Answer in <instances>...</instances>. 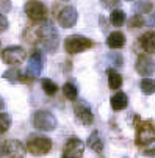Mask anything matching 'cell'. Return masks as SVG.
<instances>
[{"instance_id":"4dcf8cb0","label":"cell","mask_w":155,"mask_h":158,"mask_svg":"<svg viewBox=\"0 0 155 158\" xmlns=\"http://www.w3.org/2000/svg\"><path fill=\"white\" fill-rule=\"evenodd\" d=\"M143 155H144V156H150V158H155V146H153L152 149H147V150H144V152H143Z\"/></svg>"},{"instance_id":"d4e9b609","label":"cell","mask_w":155,"mask_h":158,"mask_svg":"<svg viewBox=\"0 0 155 158\" xmlns=\"http://www.w3.org/2000/svg\"><path fill=\"white\" fill-rule=\"evenodd\" d=\"M11 127V116L6 113H0V133L8 131Z\"/></svg>"},{"instance_id":"f1b7e54d","label":"cell","mask_w":155,"mask_h":158,"mask_svg":"<svg viewBox=\"0 0 155 158\" xmlns=\"http://www.w3.org/2000/svg\"><path fill=\"white\" fill-rule=\"evenodd\" d=\"M8 28V19L5 17V14H0V31H5Z\"/></svg>"},{"instance_id":"277c9868","label":"cell","mask_w":155,"mask_h":158,"mask_svg":"<svg viewBox=\"0 0 155 158\" xmlns=\"http://www.w3.org/2000/svg\"><path fill=\"white\" fill-rule=\"evenodd\" d=\"M27 150L33 155H46L52 150V139L42 135H30L27 141Z\"/></svg>"},{"instance_id":"f546056e","label":"cell","mask_w":155,"mask_h":158,"mask_svg":"<svg viewBox=\"0 0 155 158\" xmlns=\"http://www.w3.org/2000/svg\"><path fill=\"white\" fill-rule=\"evenodd\" d=\"M0 8H2L3 11H8L11 8V3H10V0H0Z\"/></svg>"},{"instance_id":"7402d4cb","label":"cell","mask_w":155,"mask_h":158,"mask_svg":"<svg viewBox=\"0 0 155 158\" xmlns=\"http://www.w3.org/2000/svg\"><path fill=\"white\" fill-rule=\"evenodd\" d=\"M110 22H111L115 27H121L125 22V13L122 10H113L111 14H110Z\"/></svg>"},{"instance_id":"d6a6232c","label":"cell","mask_w":155,"mask_h":158,"mask_svg":"<svg viewBox=\"0 0 155 158\" xmlns=\"http://www.w3.org/2000/svg\"><path fill=\"white\" fill-rule=\"evenodd\" d=\"M3 105H5V103H3V100H2V99H0V110H2V108H3Z\"/></svg>"},{"instance_id":"5b68a950","label":"cell","mask_w":155,"mask_h":158,"mask_svg":"<svg viewBox=\"0 0 155 158\" xmlns=\"http://www.w3.org/2000/svg\"><path fill=\"white\" fill-rule=\"evenodd\" d=\"M57 118L47 110H39L33 116V125L41 131H52L57 128Z\"/></svg>"},{"instance_id":"1f68e13d","label":"cell","mask_w":155,"mask_h":158,"mask_svg":"<svg viewBox=\"0 0 155 158\" xmlns=\"http://www.w3.org/2000/svg\"><path fill=\"white\" fill-rule=\"evenodd\" d=\"M150 25H152V27H155V13L150 16Z\"/></svg>"},{"instance_id":"30bf717a","label":"cell","mask_w":155,"mask_h":158,"mask_svg":"<svg viewBox=\"0 0 155 158\" xmlns=\"http://www.w3.org/2000/svg\"><path fill=\"white\" fill-rule=\"evenodd\" d=\"M42 69H44V53L41 50H35L30 55L28 66H27V72L31 77H38V75H41Z\"/></svg>"},{"instance_id":"3957f363","label":"cell","mask_w":155,"mask_h":158,"mask_svg":"<svg viewBox=\"0 0 155 158\" xmlns=\"http://www.w3.org/2000/svg\"><path fill=\"white\" fill-rule=\"evenodd\" d=\"M155 141V127L150 121H140L136 124V135H135V144L144 147Z\"/></svg>"},{"instance_id":"44dd1931","label":"cell","mask_w":155,"mask_h":158,"mask_svg":"<svg viewBox=\"0 0 155 158\" xmlns=\"http://www.w3.org/2000/svg\"><path fill=\"white\" fill-rule=\"evenodd\" d=\"M41 85H42V89H44V93H46L47 96H55L57 91H58V86L53 80L50 78H42L41 80Z\"/></svg>"},{"instance_id":"e0dca14e","label":"cell","mask_w":155,"mask_h":158,"mask_svg":"<svg viewBox=\"0 0 155 158\" xmlns=\"http://www.w3.org/2000/svg\"><path fill=\"white\" fill-rule=\"evenodd\" d=\"M110 103H111V108L115 111H121V110H125L127 105H128V97L125 93H116L111 99H110Z\"/></svg>"},{"instance_id":"ba28073f","label":"cell","mask_w":155,"mask_h":158,"mask_svg":"<svg viewBox=\"0 0 155 158\" xmlns=\"http://www.w3.org/2000/svg\"><path fill=\"white\" fill-rule=\"evenodd\" d=\"M83 152H85L83 141L75 136H71L63 147V158H82Z\"/></svg>"},{"instance_id":"5bb4252c","label":"cell","mask_w":155,"mask_h":158,"mask_svg":"<svg viewBox=\"0 0 155 158\" xmlns=\"http://www.w3.org/2000/svg\"><path fill=\"white\" fill-rule=\"evenodd\" d=\"M27 75H28V72H27ZM27 75L22 72L19 67H11V69L3 72V78L8 80L10 83H28L30 80H28Z\"/></svg>"},{"instance_id":"4fadbf2b","label":"cell","mask_w":155,"mask_h":158,"mask_svg":"<svg viewBox=\"0 0 155 158\" xmlns=\"http://www.w3.org/2000/svg\"><path fill=\"white\" fill-rule=\"evenodd\" d=\"M74 114L77 122H80L82 125H91L94 122V114L90 106H86L85 103H77L74 106Z\"/></svg>"},{"instance_id":"8fae6325","label":"cell","mask_w":155,"mask_h":158,"mask_svg":"<svg viewBox=\"0 0 155 158\" xmlns=\"http://www.w3.org/2000/svg\"><path fill=\"white\" fill-rule=\"evenodd\" d=\"M135 67H136V72L143 77H150L155 74V61L149 55H140Z\"/></svg>"},{"instance_id":"83f0119b","label":"cell","mask_w":155,"mask_h":158,"mask_svg":"<svg viewBox=\"0 0 155 158\" xmlns=\"http://www.w3.org/2000/svg\"><path fill=\"white\" fill-rule=\"evenodd\" d=\"M110 60H111L118 67H121V66H122V63H124V61H122V56H121L119 53H116V55H115V53H111V55H110Z\"/></svg>"},{"instance_id":"4316f807","label":"cell","mask_w":155,"mask_h":158,"mask_svg":"<svg viewBox=\"0 0 155 158\" xmlns=\"http://www.w3.org/2000/svg\"><path fill=\"white\" fill-rule=\"evenodd\" d=\"M100 3L103 5V8H108V10H115L121 2L119 0H100Z\"/></svg>"},{"instance_id":"6da1fadb","label":"cell","mask_w":155,"mask_h":158,"mask_svg":"<svg viewBox=\"0 0 155 158\" xmlns=\"http://www.w3.org/2000/svg\"><path fill=\"white\" fill-rule=\"evenodd\" d=\"M24 38L30 44H38L41 49L53 52L58 47V33L52 22H41V24L31 25L25 30Z\"/></svg>"},{"instance_id":"9a60e30c","label":"cell","mask_w":155,"mask_h":158,"mask_svg":"<svg viewBox=\"0 0 155 158\" xmlns=\"http://www.w3.org/2000/svg\"><path fill=\"white\" fill-rule=\"evenodd\" d=\"M107 46L110 49H122L125 46V35L122 31H113V33H110L108 38H107Z\"/></svg>"},{"instance_id":"9c48e42d","label":"cell","mask_w":155,"mask_h":158,"mask_svg":"<svg viewBox=\"0 0 155 158\" xmlns=\"http://www.w3.org/2000/svg\"><path fill=\"white\" fill-rule=\"evenodd\" d=\"M24 10H25V14L35 22H42L47 17V8L41 2H27Z\"/></svg>"},{"instance_id":"7a4b0ae2","label":"cell","mask_w":155,"mask_h":158,"mask_svg":"<svg viewBox=\"0 0 155 158\" xmlns=\"http://www.w3.org/2000/svg\"><path fill=\"white\" fill-rule=\"evenodd\" d=\"M94 46V42L91 39H88L86 36L82 35H71L64 39V50L69 55H75L80 53L83 50H88Z\"/></svg>"},{"instance_id":"484cf974","label":"cell","mask_w":155,"mask_h":158,"mask_svg":"<svg viewBox=\"0 0 155 158\" xmlns=\"http://www.w3.org/2000/svg\"><path fill=\"white\" fill-rule=\"evenodd\" d=\"M143 25H144V19H143L141 14H135L128 19V27L130 28H140Z\"/></svg>"},{"instance_id":"d6986e66","label":"cell","mask_w":155,"mask_h":158,"mask_svg":"<svg viewBox=\"0 0 155 158\" xmlns=\"http://www.w3.org/2000/svg\"><path fill=\"white\" fill-rule=\"evenodd\" d=\"M107 75H108V86L110 89H119L122 86V75L119 72H116L115 69H108L107 71Z\"/></svg>"},{"instance_id":"2e32d148","label":"cell","mask_w":155,"mask_h":158,"mask_svg":"<svg viewBox=\"0 0 155 158\" xmlns=\"http://www.w3.org/2000/svg\"><path fill=\"white\" fill-rule=\"evenodd\" d=\"M140 46L147 53H155V31H146L140 38Z\"/></svg>"},{"instance_id":"8992f818","label":"cell","mask_w":155,"mask_h":158,"mask_svg":"<svg viewBox=\"0 0 155 158\" xmlns=\"http://www.w3.org/2000/svg\"><path fill=\"white\" fill-rule=\"evenodd\" d=\"M27 153V147L17 139H5L0 141V155L6 158H24Z\"/></svg>"},{"instance_id":"ac0fdd59","label":"cell","mask_w":155,"mask_h":158,"mask_svg":"<svg viewBox=\"0 0 155 158\" xmlns=\"http://www.w3.org/2000/svg\"><path fill=\"white\" fill-rule=\"evenodd\" d=\"M86 144H88V147L93 149V150L97 152V153H102V152H103V141H102L100 133H99L97 130L93 131V133L90 135V138H88Z\"/></svg>"},{"instance_id":"603a6c76","label":"cell","mask_w":155,"mask_h":158,"mask_svg":"<svg viewBox=\"0 0 155 158\" xmlns=\"http://www.w3.org/2000/svg\"><path fill=\"white\" fill-rule=\"evenodd\" d=\"M140 86H141V91H143L146 96H150V94L155 93V80H153V78H149V77L143 78L141 83H140Z\"/></svg>"},{"instance_id":"cb8c5ba5","label":"cell","mask_w":155,"mask_h":158,"mask_svg":"<svg viewBox=\"0 0 155 158\" xmlns=\"http://www.w3.org/2000/svg\"><path fill=\"white\" fill-rule=\"evenodd\" d=\"M152 8H153V5H152V2H149V0H140V2L135 5V10L140 14H147V13L152 11Z\"/></svg>"},{"instance_id":"52a82bcc","label":"cell","mask_w":155,"mask_h":158,"mask_svg":"<svg viewBox=\"0 0 155 158\" xmlns=\"http://www.w3.org/2000/svg\"><path fill=\"white\" fill-rule=\"evenodd\" d=\"M25 58H27V52H25L24 47H20V46H10V47L3 49V52H2L3 63H6V64H10L13 67L14 66L17 67L19 64H22Z\"/></svg>"},{"instance_id":"7c38bea8","label":"cell","mask_w":155,"mask_h":158,"mask_svg":"<svg viewBox=\"0 0 155 158\" xmlns=\"http://www.w3.org/2000/svg\"><path fill=\"white\" fill-rule=\"evenodd\" d=\"M77 19H78V14H77V10L74 6H64L58 14V22L64 28L74 27L77 24Z\"/></svg>"},{"instance_id":"ffe728a7","label":"cell","mask_w":155,"mask_h":158,"mask_svg":"<svg viewBox=\"0 0 155 158\" xmlns=\"http://www.w3.org/2000/svg\"><path fill=\"white\" fill-rule=\"evenodd\" d=\"M63 94L66 99L69 100H77V96H78V89L74 83H64L63 86Z\"/></svg>"},{"instance_id":"836d02e7","label":"cell","mask_w":155,"mask_h":158,"mask_svg":"<svg viewBox=\"0 0 155 158\" xmlns=\"http://www.w3.org/2000/svg\"><path fill=\"white\" fill-rule=\"evenodd\" d=\"M0 47H2V42H0Z\"/></svg>"}]
</instances>
